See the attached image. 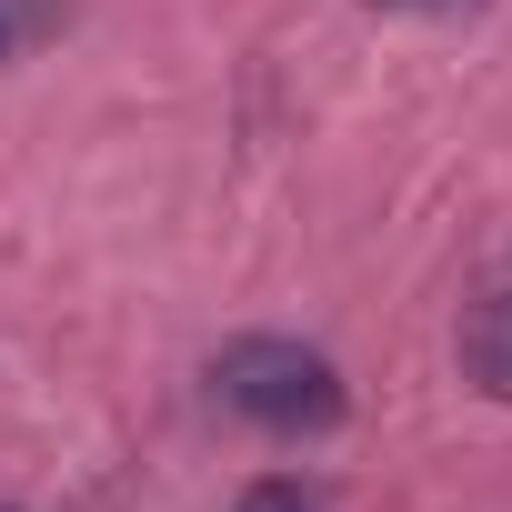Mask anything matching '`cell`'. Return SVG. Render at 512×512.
<instances>
[{"mask_svg":"<svg viewBox=\"0 0 512 512\" xmlns=\"http://www.w3.org/2000/svg\"><path fill=\"white\" fill-rule=\"evenodd\" d=\"M372 11H422V21H472L482 0H372Z\"/></svg>","mask_w":512,"mask_h":512,"instance_id":"cell-5","label":"cell"},{"mask_svg":"<svg viewBox=\"0 0 512 512\" xmlns=\"http://www.w3.org/2000/svg\"><path fill=\"white\" fill-rule=\"evenodd\" d=\"M211 392H221V412L262 422V432H332V422L352 412L332 352L282 342V332H241V342H221V352H211Z\"/></svg>","mask_w":512,"mask_h":512,"instance_id":"cell-1","label":"cell"},{"mask_svg":"<svg viewBox=\"0 0 512 512\" xmlns=\"http://www.w3.org/2000/svg\"><path fill=\"white\" fill-rule=\"evenodd\" d=\"M51 11H61V0H0V61H11V51H21V31H41Z\"/></svg>","mask_w":512,"mask_h":512,"instance_id":"cell-4","label":"cell"},{"mask_svg":"<svg viewBox=\"0 0 512 512\" xmlns=\"http://www.w3.org/2000/svg\"><path fill=\"white\" fill-rule=\"evenodd\" d=\"M0 512H11V502H0Z\"/></svg>","mask_w":512,"mask_h":512,"instance_id":"cell-6","label":"cell"},{"mask_svg":"<svg viewBox=\"0 0 512 512\" xmlns=\"http://www.w3.org/2000/svg\"><path fill=\"white\" fill-rule=\"evenodd\" d=\"M231 512H322V502H312V482H282V472H272V482H251Z\"/></svg>","mask_w":512,"mask_h":512,"instance_id":"cell-3","label":"cell"},{"mask_svg":"<svg viewBox=\"0 0 512 512\" xmlns=\"http://www.w3.org/2000/svg\"><path fill=\"white\" fill-rule=\"evenodd\" d=\"M462 372H472V392H492V402H512V251L472 282V302H462Z\"/></svg>","mask_w":512,"mask_h":512,"instance_id":"cell-2","label":"cell"}]
</instances>
